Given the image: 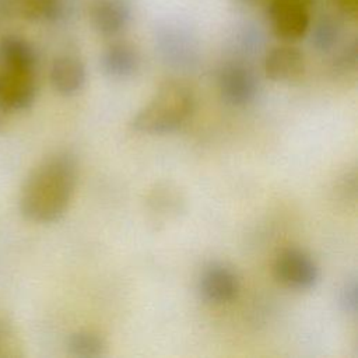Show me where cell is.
I'll use <instances>...</instances> for the list:
<instances>
[{"instance_id": "44dd1931", "label": "cell", "mask_w": 358, "mask_h": 358, "mask_svg": "<svg viewBox=\"0 0 358 358\" xmlns=\"http://www.w3.org/2000/svg\"><path fill=\"white\" fill-rule=\"evenodd\" d=\"M238 4L249 8H257V7H267L273 0H235Z\"/></svg>"}, {"instance_id": "6da1fadb", "label": "cell", "mask_w": 358, "mask_h": 358, "mask_svg": "<svg viewBox=\"0 0 358 358\" xmlns=\"http://www.w3.org/2000/svg\"><path fill=\"white\" fill-rule=\"evenodd\" d=\"M77 182V162L60 151L42 159L27 176L21 194V214L38 224L60 220L71 201Z\"/></svg>"}, {"instance_id": "ac0fdd59", "label": "cell", "mask_w": 358, "mask_h": 358, "mask_svg": "<svg viewBox=\"0 0 358 358\" xmlns=\"http://www.w3.org/2000/svg\"><path fill=\"white\" fill-rule=\"evenodd\" d=\"M330 4L341 18L355 20L358 15V0H330Z\"/></svg>"}, {"instance_id": "4fadbf2b", "label": "cell", "mask_w": 358, "mask_h": 358, "mask_svg": "<svg viewBox=\"0 0 358 358\" xmlns=\"http://www.w3.org/2000/svg\"><path fill=\"white\" fill-rule=\"evenodd\" d=\"M341 36V17L334 13L322 14L313 24L310 31L312 46L322 53L330 52L336 48Z\"/></svg>"}, {"instance_id": "52a82bcc", "label": "cell", "mask_w": 358, "mask_h": 358, "mask_svg": "<svg viewBox=\"0 0 358 358\" xmlns=\"http://www.w3.org/2000/svg\"><path fill=\"white\" fill-rule=\"evenodd\" d=\"M238 275L224 263H210L199 278V294L210 303L229 302L238 295Z\"/></svg>"}, {"instance_id": "9a60e30c", "label": "cell", "mask_w": 358, "mask_h": 358, "mask_svg": "<svg viewBox=\"0 0 358 358\" xmlns=\"http://www.w3.org/2000/svg\"><path fill=\"white\" fill-rule=\"evenodd\" d=\"M67 350L71 355L80 358H94L103 354V340L91 331H78L69 337Z\"/></svg>"}, {"instance_id": "d6986e66", "label": "cell", "mask_w": 358, "mask_h": 358, "mask_svg": "<svg viewBox=\"0 0 358 358\" xmlns=\"http://www.w3.org/2000/svg\"><path fill=\"white\" fill-rule=\"evenodd\" d=\"M11 329L10 326L6 323L4 319L0 317V355H7L6 347L11 345Z\"/></svg>"}, {"instance_id": "3957f363", "label": "cell", "mask_w": 358, "mask_h": 358, "mask_svg": "<svg viewBox=\"0 0 358 358\" xmlns=\"http://www.w3.org/2000/svg\"><path fill=\"white\" fill-rule=\"evenodd\" d=\"M266 10L278 39L291 43L309 32L312 7L305 0H273Z\"/></svg>"}, {"instance_id": "7c38bea8", "label": "cell", "mask_w": 358, "mask_h": 358, "mask_svg": "<svg viewBox=\"0 0 358 358\" xmlns=\"http://www.w3.org/2000/svg\"><path fill=\"white\" fill-rule=\"evenodd\" d=\"M36 53L31 43L17 35H6L0 41V67L7 70L34 71Z\"/></svg>"}, {"instance_id": "7a4b0ae2", "label": "cell", "mask_w": 358, "mask_h": 358, "mask_svg": "<svg viewBox=\"0 0 358 358\" xmlns=\"http://www.w3.org/2000/svg\"><path fill=\"white\" fill-rule=\"evenodd\" d=\"M193 105V92L189 85L178 80H166L136 113L131 127L145 134L172 133L187 120Z\"/></svg>"}, {"instance_id": "5b68a950", "label": "cell", "mask_w": 358, "mask_h": 358, "mask_svg": "<svg viewBox=\"0 0 358 358\" xmlns=\"http://www.w3.org/2000/svg\"><path fill=\"white\" fill-rule=\"evenodd\" d=\"M221 98L232 106L250 103L259 91V81L255 71L241 62L225 64L218 76Z\"/></svg>"}, {"instance_id": "7402d4cb", "label": "cell", "mask_w": 358, "mask_h": 358, "mask_svg": "<svg viewBox=\"0 0 358 358\" xmlns=\"http://www.w3.org/2000/svg\"><path fill=\"white\" fill-rule=\"evenodd\" d=\"M305 1H306V3H308V4H309L312 8H313V6L316 4V1H317V0H305Z\"/></svg>"}, {"instance_id": "ffe728a7", "label": "cell", "mask_w": 358, "mask_h": 358, "mask_svg": "<svg viewBox=\"0 0 358 358\" xmlns=\"http://www.w3.org/2000/svg\"><path fill=\"white\" fill-rule=\"evenodd\" d=\"M11 110L10 108L6 105V102L3 101L1 95H0V133H6L7 127L10 124V116H11Z\"/></svg>"}, {"instance_id": "9c48e42d", "label": "cell", "mask_w": 358, "mask_h": 358, "mask_svg": "<svg viewBox=\"0 0 358 358\" xmlns=\"http://www.w3.org/2000/svg\"><path fill=\"white\" fill-rule=\"evenodd\" d=\"M0 95L11 112L28 109L36 96L34 71L0 69Z\"/></svg>"}, {"instance_id": "2e32d148", "label": "cell", "mask_w": 358, "mask_h": 358, "mask_svg": "<svg viewBox=\"0 0 358 358\" xmlns=\"http://www.w3.org/2000/svg\"><path fill=\"white\" fill-rule=\"evenodd\" d=\"M358 64V42L357 39H351L345 43L333 57L330 69L334 76H345L354 73Z\"/></svg>"}, {"instance_id": "8992f818", "label": "cell", "mask_w": 358, "mask_h": 358, "mask_svg": "<svg viewBox=\"0 0 358 358\" xmlns=\"http://www.w3.org/2000/svg\"><path fill=\"white\" fill-rule=\"evenodd\" d=\"M88 18L92 28L102 36H116L131 20L130 0H91Z\"/></svg>"}, {"instance_id": "277c9868", "label": "cell", "mask_w": 358, "mask_h": 358, "mask_svg": "<svg viewBox=\"0 0 358 358\" xmlns=\"http://www.w3.org/2000/svg\"><path fill=\"white\" fill-rule=\"evenodd\" d=\"M274 278L291 289L305 291L316 285L319 268L313 259L298 248L284 249L273 264Z\"/></svg>"}, {"instance_id": "e0dca14e", "label": "cell", "mask_w": 358, "mask_h": 358, "mask_svg": "<svg viewBox=\"0 0 358 358\" xmlns=\"http://www.w3.org/2000/svg\"><path fill=\"white\" fill-rule=\"evenodd\" d=\"M357 291H358V287H357L355 278H350L340 289V305L350 315L357 313V308H358Z\"/></svg>"}, {"instance_id": "8fae6325", "label": "cell", "mask_w": 358, "mask_h": 358, "mask_svg": "<svg viewBox=\"0 0 358 358\" xmlns=\"http://www.w3.org/2000/svg\"><path fill=\"white\" fill-rule=\"evenodd\" d=\"M140 66L137 50L127 42H115L101 55V67L112 78L124 80L136 74Z\"/></svg>"}, {"instance_id": "30bf717a", "label": "cell", "mask_w": 358, "mask_h": 358, "mask_svg": "<svg viewBox=\"0 0 358 358\" xmlns=\"http://www.w3.org/2000/svg\"><path fill=\"white\" fill-rule=\"evenodd\" d=\"M49 80L56 92L64 96L76 95L83 90L87 80L85 66L77 56L63 55L53 60Z\"/></svg>"}, {"instance_id": "5bb4252c", "label": "cell", "mask_w": 358, "mask_h": 358, "mask_svg": "<svg viewBox=\"0 0 358 358\" xmlns=\"http://www.w3.org/2000/svg\"><path fill=\"white\" fill-rule=\"evenodd\" d=\"M15 10L28 21H53L63 11V0H14Z\"/></svg>"}, {"instance_id": "ba28073f", "label": "cell", "mask_w": 358, "mask_h": 358, "mask_svg": "<svg viewBox=\"0 0 358 358\" xmlns=\"http://www.w3.org/2000/svg\"><path fill=\"white\" fill-rule=\"evenodd\" d=\"M305 55L289 42L271 48L263 60L266 76L278 83H289L301 78L305 73Z\"/></svg>"}]
</instances>
